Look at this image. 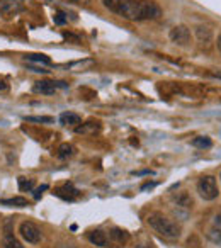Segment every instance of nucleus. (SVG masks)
Segmentation results:
<instances>
[{"label":"nucleus","instance_id":"f257e3e1","mask_svg":"<svg viewBox=\"0 0 221 248\" xmlns=\"http://www.w3.org/2000/svg\"><path fill=\"white\" fill-rule=\"evenodd\" d=\"M102 5L109 12L131 22L157 21L162 17V7L155 0H102Z\"/></svg>","mask_w":221,"mask_h":248},{"label":"nucleus","instance_id":"f03ea898","mask_svg":"<svg viewBox=\"0 0 221 248\" xmlns=\"http://www.w3.org/2000/svg\"><path fill=\"white\" fill-rule=\"evenodd\" d=\"M146 223L150 224V228L155 233H158L165 240L174 241L180 238V226L170 217L163 216L162 213H150L148 217H146Z\"/></svg>","mask_w":221,"mask_h":248},{"label":"nucleus","instance_id":"7ed1b4c3","mask_svg":"<svg viewBox=\"0 0 221 248\" xmlns=\"http://www.w3.org/2000/svg\"><path fill=\"white\" fill-rule=\"evenodd\" d=\"M197 192L204 201H214L220 194L214 175H203L197 180Z\"/></svg>","mask_w":221,"mask_h":248},{"label":"nucleus","instance_id":"20e7f679","mask_svg":"<svg viewBox=\"0 0 221 248\" xmlns=\"http://www.w3.org/2000/svg\"><path fill=\"white\" fill-rule=\"evenodd\" d=\"M19 233H21L22 240H26L31 245H38L43 238L41 230H39L32 221H22V223L19 224Z\"/></svg>","mask_w":221,"mask_h":248},{"label":"nucleus","instance_id":"39448f33","mask_svg":"<svg viewBox=\"0 0 221 248\" xmlns=\"http://www.w3.org/2000/svg\"><path fill=\"white\" fill-rule=\"evenodd\" d=\"M169 38L172 43L179 46H186L187 43L190 41V29L184 24H179V26H174L169 32Z\"/></svg>","mask_w":221,"mask_h":248},{"label":"nucleus","instance_id":"423d86ee","mask_svg":"<svg viewBox=\"0 0 221 248\" xmlns=\"http://www.w3.org/2000/svg\"><path fill=\"white\" fill-rule=\"evenodd\" d=\"M62 87L65 89L66 83L63 82H53V80H38V82L32 85V92L34 93H41V95H53L56 92V89Z\"/></svg>","mask_w":221,"mask_h":248},{"label":"nucleus","instance_id":"0eeeda50","mask_svg":"<svg viewBox=\"0 0 221 248\" xmlns=\"http://www.w3.org/2000/svg\"><path fill=\"white\" fill-rule=\"evenodd\" d=\"M87 238H89V241L92 245H95V247H100V248H109L110 245V240L109 236H107L104 231L100 230H92L87 233Z\"/></svg>","mask_w":221,"mask_h":248},{"label":"nucleus","instance_id":"6e6552de","mask_svg":"<svg viewBox=\"0 0 221 248\" xmlns=\"http://www.w3.org/2000/svg\"><path fill=\"white\" fill-rule=\"evenodd\" d=\"M196 38L203 48H207V46L211 45V41H213V31H211L209 28H206V26H197Z\"/></svg>","mask_w":221,"mask_h":248},{"label":"nucleus","instance_id":"1a4fd4ad","mask_svg":"<svg viewBox=\"0 0 221 248\" xmlns=\"http://www.w3.org/2000/svg\"><path fill=\"white\" fill-rule=\"evenodd\" d=\"M100 129V123L99 121H94V119H90V121H87V123H80L79 126L75 128V131L79 133V135H95L97 131Z\"/></svg>","mask_w":221,"mask_h":248},{"label":"nucleus","instance_id":"9d476101","mask_svg":"<svg viewBox=\"0 0 221 248\" xmlns=\"http://www.w3.org/2000/svg\"><path fill=\"white\" fill-rule=\"evenodd\" d=\"M22 9V5L19 2H14V0H0V14L4 16H14L17 14Z\"/></svg>","mask_w":221,"mask_h":248},{"label":"nucleus","instance_id":"9b49d317","mask_svg":"<svg viewBox=\"0 0 221 248\" xmlns=\"http://www.w3.org/2000/svg\"><path fill=\"white\" fill-rule=\"evenodd\" d=\"M109 240H112L118 245H125L129 240V233L126 230H121V228H112L109 231Z\"/></svg>","mask_w":221,"mask_h":248},{"label":"nucleus","instance_id":"f8f14e48","mask_svg":"<svg viewBox=\"0 0 221 248\" xmlns=\"http://www.w3.org/2000/svg\"><path fill=\"white\" fill-rule=\"evenodd\" d=\"M60 123H62L63 126L77 128V126L82 123V117H80L79 114H75V112H63L62 116H60Z\"/></svg>","mask_w":221,"mask_h":248},{"label":"nucleus","instance_id":"ddd939ff","mask_svg":"<svg viewBox=\"0 0 221 248\" xmlns=\"http://www.w3.org/2000/svg\"><path fill=\"white\" fill-rule=\"evenodd\" d=\"M4 248H24L21 241L12 234L9 224H7V230H5V234H4Z\"/></svg>","mask_w":221,"mask_h":248},{"label":"nucleus","instance_id":"4468645a","mask_svg":"<svg viewBox=\"0 0 221 248\" xmlns=\"http://www.w3.org/2000/svg\"><path fill=\"white\" fill-rule=\"evenodd\" d=\"M55 194L60 197H63V199H68V201H73L75 197H79V190L73 189V187L68 186V184H66L65 187H62V189H56Z\"/></svg>","mask_w":221,"mask_h":248},{"label":"nucleus","instance_id":"2eb2a0df","mask_svg":"<svg viewBox=\"0 0 221 248\" xmlns=\"http://www.w3.org/2000/svg\"><path fill=\"white\" fill-rule=\"evenodd\" d=\"M174 201H175L177 206L180 207H186V209H189V207H192V197L189 196L187 192H179L174 196Z\"/></svg>","mask_w":221,"mask_h":248},{"label":"nucleus","instance_id":"dca6fc26","mask_svg":"<svg viewBox=\"0 0 221 248\" xmlns=\"http://www.w3.org/2000/svg\"><path fill=\"white\" fill-rule=\"evenodd\" d=\"M56 155H58V158H70V156L75 155V146L70 145V143H63V145L58 146V150H56Z\"/></svg>","mask_w":221,"mask_h":248},{"label":"nucleus","instance_id":"f3484780","mask_svg":"<svg viewBox=\"0 0 221 248\" xmlns=\"http://www.w3.org/2000/svg\"><path fill=\"white\" fill-rule=\"evenodd\" d=\"M28 62L31 63H38V65H51V58L46 55H39V53H32V55H26L24 56Z\"/></svg>","mask_w":221,"mask_h":248},{"label":"nucleus","instance_id":"a211bd4d","mask_svg":"<svg viewBox=\"0 0 221 248\" xmlns=\"http://www.w3.org/2000/svg\"><path fill=\"white\" fill-rule=\"evenodd\" d=\"M4 206H12V207H28L29 202L26 197H12V199H4L2 201Z\"/></svg>","mask_w":221,"mask_h":248},{"label":"nucleus","instance_id":"6ab92c4d","mask_svg":"<svg viewBox=\"0 0 221 248\" xmlns=\"http://www.w3.org/2000/svg\"><path fill=\"white\" fill-rule=\"evenodd\" d=\"M192 146H196V148H211L213 146V140L209 138V136H197V138L192 140Z\"/></svg>","mask_w":221,"mask_h":248},{"label":"nucleus","instance_id":"aec40b11","mask_svg":"<svg viewBox=\"0 0 221 248\" xmlns=\"http://www.w3.org/2000/svg\"><path fill=\"white\" fill-rule=\"evenodd\" d=\"M207 240H211L214 245H220L221 247V230H218V228H211V230L207 231Z\"/></svg>","mask_w":221,"mask_h":248},{"label":"nucleus","instance_id":"412c9836","mask_svg":"<svg viewBox=\"0 0 221 248\" xmlns=\"http://www.w3.org/2000/svg\"><path fill=\"white\" fill-rule=\"evenodd\" d=\"M26 121H29V123H41V124H49L53 123V117L49 116H28L26 117Z\"/></svg>","mask_w":221,"mask_h":248},{"label":"nucleus","instance_id":"4be33fe9","mask_svg":"<svg viewBox=\"0 0 221 248\" xmlns=\"http://www.w3.org/2000/svg\"><path fill=\"white\" fill-rule=\"evenodd\" d=\"M17 182H19V189L21 190H31L32 187H34V182H32L31 179L28 180L26 177H19Z\"/></svg>","mask_w":221,"mask_h":248},{"label":"nucleus","instance_id":"5701e85b","mask_svg":"<svg viewBox=\"0 0 221 248\" xmlns=\"http://www.w3.org/2000/svg\"><path fill=\"white\" fill-rule=\"evenodd\" d=\"M53 22H55L56 26H65L66 22H68V17H66V14H65V12L58 11L55 16H53Z\"/></svg>","mask_w":221,"mask_h":248},{"label":"nucleus","instance_id":"b1692460","mask_svg":"<svg viewBox=\"0 0 221 248\" xmlns=\"http://www.w3.org/2000/svg\"><path fill=\"white\" fill-rule=\"evenodd\" d=\"M62 36H63V39H65V41H70V43H75V45H80V36L73 34V32L63 31Z\"/></svg>","mask_w":221,"mask_h":248},{"label":"nucleus","instance_id":"393cba45","mask_svg":"<svg viewBox=\"0 0 221 248\" xmlns=\"http://www.w3.org/2000/svg\"><path fill=\"white\" fill-rule=\"evenodd\" d=\"M213 228H218V230H221V211L214 216L213 219Z\"/></svg>","mask_w":221,"mask_h":248},{"label":"nucleus","instance_id":"a878e982","mask_svg":"<svg viewBox=\"0 0 221 248\" xmlns=\"http://www.w3.org/2000/svg\"><path fill=\"white\" fill-rule=\"evenodd\" d=\"M46 189H48V186H41L39 189H36L34 190V197H36V199H39V196L43 194V190H46Z\"/></svg>","mask_w":221,"mask_h":248},{"label":"nucleus","instance_id":"bb28decb","mask_svg":"<svg viewBox=\"0 0 221 248\" xmlns=\"http://www.w3.org/2000/svg\"><path fill=\"white\" fill-rule=\"evenodd\" d=\"M72 4H80V5H90V0H68Z\"/></svg>","mask_w":221,"mask_h":248},{"label":"nucleus","instance_id":"cd10ccee","mask_svg":"<svg viewBox=\"0 0 221 248\" xmlns=\"http://www.w3.org/2000/svg\"><path fill=\"white\" fill-rule=\"evenodd\" d=\"M135 248H155L152 243H140V245H136Z\"/></svg>","mask_w":221,"mask_h":248},{"label":"nucleus","instance_id":"c85d7f7f","mask_svg":"<svg viewBox=\"0 0 221 248\" xmlns=\"http://www.w3.org/2000/svg\"><path fill=\"white\" fill-rule=\"evenodd\" d=\"M218 49H220V53H221V32H220V36H218Z\"/></svg>","mask_w":221,"mask_h":248},{"label":"nucleus","instance_id":"c756f323","mask_svg":"<svg viewBox=\"0 0 221 248\" xmlns=\"http://www.w3.org/2000/svg\"><path fill=\"white\" fill-rule=\"evenodd\" d=\"M220 180H221V175H220Z\"/></svg>","mask_w":221,"mask_h":248},{"label":"nucleus","instance_id":"7c9ffc66","mask_svg":"<svg viewBox=\"0 0 221 248\" xmlns=\"http://www.w3.org/2000/svg\"><path fill=\"white\" fill-rule=\"evenodd\" d=\"M51 2H55V0H51Z\"/></svg>","mask_w":221,"mask_h":248}]
</instances>
